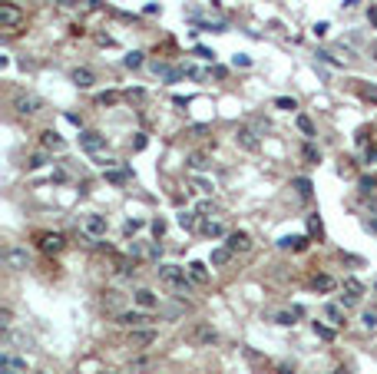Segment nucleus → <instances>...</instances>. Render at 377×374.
<instances>
[{
	"label": "nucleus",
	"instance_id": "nucleus-1",
	"mask_svg": "<svg viewBox=\"0 0 377 374\" xmlns=\"http://www.w3.org/2000/svg\"><path fill=\"white\" fill-rule=\"evenodd\" d=\"M159 278L166 281L172 292L186 295V268H179V265H159Z\"/></svg>",
	"mask_w": 377,
	"mask_h": 374
},
{
	"label": "nucleus",
	"instance_id": "nucleus-2",
	"mask_svg": "<svg viewBox=\"0 0 377 374\" xmlns=\"http://www.w3.org/2000/svg\"><path fill=\"white\" fill-rule=\"evenodd\" d=\"M37 245L47 252V255H57V252H63V248H66V239H63L60 232H40V235H37Z\"/></svg>",
	"mask_w": 377,
	"mask_h": 374
},
{
	"label": "nucleus",
	"instance_id": "nucleus-3",
	"mask_svg": "<svg viewBox=\"0 0 377 374\" xmlns=\"http://www.w3.org/2000/svg\"><path fill=\"white\" fill-rule=\"evenodd\" d=\"M20 20H23V10H20L17 3H0V23H3V30H14Z\"/></svg>",
	"mask_w": 377,
	"mask_h": 374
},
{
	"label": "nucleus",
	"instance_id": "nucleus-4",
	"mask_svg": "<svg viewBox=\"0 0 377 374\" xmlns=\"http://www.w3.org/2000/svg\"><path fill=\"white\" fill-rule=\"evenodd\" d=\"M188 341H192V344H215L219 335H215L212 325H195V328L188 331Z\"/></svg>",
	"mask_w": 377,
	"mask_h": 374
},
{
	"label": "nucleus",
	"instance_id": "nucleus-5",
	"mask_svg": "<svg viewBox=\"0 0 377 374\" xmlns=\"http://www.w3.org/2000/svg\"><path fill=\"white\" fill-rule=\"evenodd\" d=\"M79 146H83L86 152H93V156H96V152L106 146V139H103V136H99L96 130H83V132H79Z\"/></svg>",
	"mask_w": 377,
	"mask_h": 374
},
{
	"label": "nucleus",
	"instance_id": "nucleus-6",
	"mask_svg": "<svg viewBox=\"0 0 377 374\" xmlns=\"http://www.w3.org/2000/svg\"><path fill=\"white\" fill-rule=\"evenodd\" d=\"M146 315L142 311H119L116 315V325H126V328H139V325H146Z\"/></svg>",
	"mask_w": 377,
	"mask_h": 374
},
{
	"label": "nucleus",
	"instance_id": "nucleus-7",
	"mask_svg": "<svg viewBox=\"0 0 377 374\" xmlns=\"http://www.w3.org/2000/svg\"><path fill=\"white\" fill-rule=\"evenodd\" d=\"M132 298H136V305H139L142 311H152V308L159 305V298H156V292H149V288H139V292H136Z\"/></svg>",
	"mask_w": 377,
	"mask_h": 374
},
{
	"label": "nucleus",
	"instance_id": "nucleus-8",
	"mask_svg": "<svg viewBox=\"0 0 377 374\" xmlns=\"http://www.w3.org/2000/svg\"><path fill=\"white\" fill-rule=\"evenodd\" d=\"M83 228H86L90 235H106V219H103V215H86V219H83Z\"/></svg>",
	"mask_w": 377,
	"mask_h": 374
},
{
	"label": "nucleus",
	"instance_id": "nucleus-9",
	"mask_svg": "<svg viewBox=\"0 0 377 374\" xmlns=\"http://www.w3.org/2000/svg\"><path fill=\"white\" fill-rule=\"evenodd\" d=\"M228 248H232V252H248V248H251L248 232H232V235H228Z\"/></svg>",
	"mask_w": 377,
	"mask_h": 374
},
{
	"label": "nucleus",
	"instance_id": "nucleus-10",
	"mask_svg": "<svg viewBox=\"0 0 377 374\" xmlns=\"http://www.w3.org/2000/svg\"><path fill=\"white\" fill-rule=\"evenodd\" d=\"M14 106H17V113L30 116V113L40 110V99H37V96H17V99H14Z\"/></svg>",
	"mask_w": 377,
	"mask_h": 374
},
{
	"label": "nucleus",
	"instance_id": "nucleus-11",
	"mask_svg": "<svg viewBox=\"0 0 377 374\" xmlns=\"http://www.w3.org/2000/svg\"><path fill=\"white\" fill-rule=\"evenodd\" d=\"M40 143H43V146H47V149H53V152L66 149V143H63V139H60V132H53V130L40 132Z\"/></svg>",
	"mask_w": 377,
	"mask_h": 374
},
{
	"label": "nucleus",
	"instance_id": "nucleus-12",
	"mask_svg": "<svg viewBox=\"0 0 377 374\" xmlns=\"http://www.w3.org/2000/svg\"><path fill=\"white\" fill-rule=\"evenodd\" d=\"M304 245H308L304 235H284V239H278V248H291V252H301Z\"/></svg>",
	"mask_w": 377,
	"mask_h": 374
},
{
	"label": "nucleus",
	"instance_id": "nucleus-13",
	"mask_svg": "<svg viewBox=\"0 0 377 374\" xmlns=\"http://www.w3.org/2000/svg\"><path fill=\"white\" fill-rule=\"evenodd\" d=\"M188 278L195 281V285H205V281H208V268L202 262H192V265H188Z\"/></svg>",
	"mask_w": 377,
	"mask_h": 374
},
{
	"label": "nucleus",
	"instance_id": "nucleus-14",
	"mask_svg": "<svg viewBox=\"0 0 377 374\" xmlns=\"http://www.w3.org/2000/svg\"><path fill=\"white\" fill-rule=\"evenodd\" d=\"M238 143H242L245 149H258V136H255V130L242 126V130H238Z\"/></svg>",
	"mask_w": 377,
	"mask_h": 374
},
{
	"label": "nucleus",
	"instance_id": "nucleus-15",
	"mask_svg": "<svg viewBox=\"0 0 377 374\" xmlns=\"http://www.w3.org/2000/svg\"><path fill=\"white\" fill-rule=\"evenodd\" d=\"M7 265L10 268H27V252L23 248H10L7 252Z\"/></svg>",
	"mask_w": 377,
	"mask_h": 374
},
{
	"label": "nucleus",
	"instance_id": "nucleus-16",
	"mask_svg": "<svg viewBox=\"0 0 377 374\" xmlns=\"http://www.w3.org/2000/svg\"><path fill=\"white\" fill-rule=\"evenodd\" d=\"M73 83L76 86H93V73H90L86 66H76L73 70Z\"/></svg>",
	"mask_w": 377,
	"mask_h": 374
},
{
	"label": "nucleus",
	"instance_id": "nucleus-17",
	"mask_svg": "<svg viewBox=\"0 0 377 374\" xmlns=\"http://www.w3.org/2000/svg\"><path fill=\"white\" fill-rule=\"evenodd\" d=\"M202 232H205L208 239H215V235H225V225L215 222V219H205V222H202Z\"/></svg>",
	"mask_w": 377,
	"mask_h": 374
},
{
	"label": "nucleus",
	"instance_id": "nucleus-18",
	"mask_svg": "<svg viewBox=\"0 0 377 374\" xmlns=\"http://www.w3.org/2000/svg\"><path fill=\"white\" fill-rule=\"evenodd\" d=\"M156 341V331H132V348H146Z\"/></svg>",
	"mask_w": 377,
	"mask_h": 374
},
{
	"label": "nucleus",
	"instance_id": "nucleus-19",
	"mask_svg": "<svg viewBox=\"0 0 377 374\" xmlns=\"http://www.w3.org/2000/svg\"><path fill=\"white\" fill-rule=\"evenodd\" d=\"M232 255H235V252H232L228 245H222V248H212V265H225Z\"/></svg>",
	"mask_w": 377,
	"mask_h": 374
},
{
	"label": "nucleus",
	"instance_id": "nucleus-20",
	"mask_svg": "<svg viewBox=\"0 0 377 374\" xmlns=\"http://www.w3.org/2000/svg\"><path fill=\"white\" fill-rule=\"evenodd\" d=\"M324 318L331 321V325H344V311H341L338 305H328V308H324Z\"/></svg>",
	"mask_w": 377,
	"mask_h": 374
},
{
	"label": "nucleus",
	"instance_id": "nucleus-21",
	"mask_svg": "<svg viewBox=\"0 0 377 374\" xmlns=\"http://www.w3.org/2000/svg\"><path fill=\"white\" fill-rule=\"evenodd\" d=\"M106 179L116 182V186H123V182H129V172L126 169H106Z\"/></svg>",
	"mask_w": 377,
	"mask_h": 374
},
{
	"label": "nucleus",
	"instance_id": "nucleus-22",
	"mask_svg": "<svg viewBox=\"0 0 377 374\" xmlns=\"http://www.w3.org/2000/svg\"><path fill=\"white\" fill-rule=\"evenodd\" d=\"M175 222L182 225V228H195V212H179Z\"/></svg>",
	"mask_w": 377,
	"mask_h": 374
},
{
	"label": "nucleus",
	"instance_id": "nucleus-23",
	"mask_svg": "<svg viewBox=\"0 0 377 374\" xmlns=\"http://www.w3.org/2000/svg\"><path fill=\"white\" fill-rule=\"evenodd\" d=\"M314 335H318L321 341H334V331H331L328 325H321V321H314Z\"/></svg>",
	"mask_w": 377,
	"mask_h": 374
},
{
	"label": "nucleus",
	"instance_id": "nucleus-24",
	"mask_svg": "<svg viewBox=\"0 0 377 374\" xmlns=\"http://www.w3.org/2000/svg\"><path fill=\"white\" fill-rule=\"evenodd\" d=\"M314 288H318V292H331V288H334V278H331V275H318V278H314Z\"/></svg>",
	"mask_w": 377,
	"mask_h": 374
},
{
	"label": "nucleus",
	"instance_id": "nucleus-25",
	"mask_svg": "<svg viewBox=\"0 0 377 374\" xmlns=\"http://www.w3.org/2000/svg\"><path fill=\"white\" fill-rule=\"evenodd\" d=\"M361 96H364V99H371V103H377V86H374V83H364V86H361Z\"/></svg>",
	"mask_w": 377,
	"mask_h": 374
},
{
	"label": "nucleus",
	"instance_id": "nucleus-26",
	"mask_svg": "<svg viewBox=\"0 0 377 374\" xmlns=\"http://www.w3.org/2000/svg\"><path fill=\"white\" fill-rule=\"evenodd\" d=\"M275 106H278V110H298V103H295V99H288V96H278V99H275Z\"/></svg>",
	"mask_w": 377,
	"mask_h": 374
},
{
	"label": "nucleus",
	"instance_id": "nucleus-27",
	"mask_svg": "<svg viewBox=\"0 0 377 374\" xmlns=\"http://www.w3.org/2000/svg\"><path fill=\"white\" fill-rule=\"evenodd\" d=\"M188 166H192V169H205V166H208V159L202 156V152H195V156H188Z\"/></svg>",
	"mask_w": 377,
	"mask_h": 374
},
{
	"label": "nucleus",
	"instance_id": "nucleus-28",
	"mask_svg": "<svg viewBox=\"0 0 377 374\" xmlns=\"http://www.w3.org/2000/svg\"><path fill=\"white\" fill-rule=\"evenodd\" d=\"M298 315H301V308H295V311H282V315H278V325H291Z\"/></svg>",
	"mask_w": 377,
	"mask_h": 374
},
{
	"label": "nucleus",
	"instance_id": "nucleus-29",
	"mask_svg": "<svg viewBox=\"0 0 377 374\" xmlns=\"http://www.w3.org/2000/svg\"><path fill=\"white\" fill-rule=\"evenodd\" d=\"M361 321H364V328H367V331H374V328H377V311H364V318H361Z\"/></svg>",
	"mask_w": 377,
	"mask_h": 374
},
{
	"label": "nucleus",
	"instance_id": "nucleus-30",
	"mask_svg": "<svg viewBox=\"0 0 377 374\" xmlns=\"http://www.w3.org/2000/svg\"><path fill=\"white\" fill-rule=\"evenodd\" d=\"M126 66H132V70H136V66H142V53H139V50H132V53L126 56Z\"/></svg>",
	"mask_w": 377,
	"mask_h": 374
},
{
	"label": "nucleus",
	"instance_id": "nucleus-31",
	"mask_svg": "<svg viewBox=\"0 0 377 374\" xmlns=\"http://www.w3.org/2000/svg\"><path fill=\"white\" fill-rule=\"evenodd\" d=\"M295 189H298V192H301L304 199H308V195H311V182H308V179H295Z\"/></svg>",
	"mask_w": 377,
	"mask_h": 374
},
{
	"label": "nucleus",
	"instance_id": "nucleus-32",
	"mask_svg": "<svg viewBox=\"0 0 377 374\" xmlns=\"http://www.w3.org/2000/svg\"><path fill=\"white\" fill-rule=\"evenodd\" d=\"M344 288H347V292H351L354 298L361 295V281H358V278H347V281H344Z\"/></svg>",
	"mask_w": 377,
	"mask_h": 374
},
{
	"label": "nucleus",
	"instance_id": "nucleus-33",
	"mask_svg": "<svg viewBox=\"0 0 377 374\" xmlns=\"http://www.w3.org/2000/svg\"><path fill=\"white\" fill-rule=\"evenodd\" d=\"M304 159H308V163H318V159H321V156H318V149H314L311 143L304 146Z\"/></svg>",
	"mask_w": 377,
	"mask_h": 374
},
{
	"label": "nucleus",
	"instance_id": "nucleus-34",
	"mask_svg": "<svg viewBox=\"0 0 377 374\" xmlns=\"http://www.w3.org/2000/svg\"><path fill=\"white\" fill-rule=\"evenodd\" d=\"M308 228H311V235H321V219H318V215H311V219H308Z\"/></svg>",
	"mask_w": 377,
	"mask_h": 374
},
{
	"label": "nucleus",
	"instance_id": "nucleus-35",
	"mask_svg": "<svg viewBox=\"0 0 377 374\" xmlns=\"http://www.w3.org/2000/svg\"><path fill=\"white\" fill-rule=\"evenodd\" d=\"M162 232H166V222H162V219H156V222H152V235H156V239H162Z\"/></svg>",
	"mask_w": 377,
	"mask_h": 374
},
{
	"label": "nucleus",
	"instance_id": "nucleus-36",
	"mask_svg": "<svg viewBox=\"0 0 377 374\" xmlns=\"http://www.w3.org/2000/svg\"><path fill=\"white\" fill-rule=\"evenodd\" d=\"M0 325H3V328H10V325H14V315H10V308H3V311H0Z\"/></svg>",
	"mask_w": 377,
	"mask_h": 374
},
{
	"label": "nucleus",
	"instance_id": "nucleus-37",
	"mask_svg": "<svg viewBox=\"0 0 377 374\" xmlns=\"http://www.w3.org/2000/svg\"><path fill=\"white\" fill-rule=\"evenodd\" d=\"M116 99H119L116 93H103V96H99V106H113Z\"/></svg>",
	"mask_w": 377,
	"mask_h": 374
},
{
	"label": "nucleus",
	"instance_id": "nucleus-38",
	"mask_svg": "<svg viewBox=\"0 0 377 374\" xmlns=\"http://www.w3.org/2000/svg\"><path fill=\"white\" fill-rule=\"evenodd\" d=\"M298 126H301V132H308V136H311V119H308V116H298Z\"/></svg>",
	"mask_w": 377,
	"mask_h": 374
},
{
	"label": "nucleus",
	"instance_id": "nucleus-39",
	"mask_svg": "<svg viewBox=\"0 0 377 374\" xmlns=\"http://www.w3.org/2000/svg\"><path fill=\"white\" fill-rule=\"evenodd\" d=\"M374 189H377L374 179H361V192H374Z\"/></svg>",
	"mask_w": 377,
	"mask_h": 374
},
{
	"label": "nucleus",
	"instance_id": "nucleus-40",
	"mask_svg": "<svg viewBox=\"0 0 377 374\" xmlns=\"http://www.w3.org/2000/svg\"><path fill=\"white\" fill-rule=\"evenodd\" d=\"M139 228H142L139 219H129V222H126V232H129V235H132V232H139Z\"/></svg>",
	"mask_w": 377,
	"mask_h": 374
},
{
	"label": "nucleus",
	"instance_id": "nucleus-41",
	"mask_svg": "<svg viewBox=\"0 0 377 374\" xmlns=\"http://www.w3.org/2000/svg\"><path fill=\"white\" fill-rule=\"evenodd\" d=\"M43 163H47V159H43V156H33V159H30V163H27V166H30V169H40V166H43Z\"/></svg>",
	"mask_w": 377,
	"mask_h": 374
},
{
	"label": "nucleus",
	"instance_id": "nucleus-42",
	"mask_svg": "<svg viewBox=\"0 0 377 374\" xmlns=\"http://www.w3.org/2000/svg\"><path fill=\"white\" fill-rule=\"evenodd\" d=\"M328 33V23H314V37H324Z\"/></svg>",
	"mask_w": 377,
	"mask_h": 374
},
{
	"label": "nucleus",
	"instance_id": "nucleus-43",
	"mask_svg": "<svg viewBox=\"0 0 377 374\" xmlns=\"http://www.w3.org/2000/svg\"><path fill=\"white\" fill-rule=\"evenodd\" d=\"M195 189H199V192H212V186H208V182H202V179H195Z\"/></svg>",
	"mask_w": 377,
	"mask_h": 374
},
{
	"label": "nucleus",
	"instance_id": "nucleus-44",
	"mask_svg": "<svg viewBox=\"0 0 377 374\" xmlns=\"http://www.w3.org/2000/svg\"><path fill=\"white\" fill-rule=\"evenodd\" d=\"M60 7H76V3H79V0H57Z\"/></svg>",
	"mask_w": 377,
	"mask_h": 374
},
{
	"label": "nucleus",
	"instance_id": "nucleus-45",
	"mask_svg": "<svg viewBox=\"0 0 377 374\" xmlns=\"http://www.w3.org/2000/svg\"><path fill=\"white\" fill-rule=\"evenodd\" d=\"M367 17H371V23H374V27H377V10H371V14H367Z\"/></svg>",
	"mask_w": 377,
	"mask_h": 374
},
{
	"label": "nucleus",
	"instance_id": "nucleus-46",
	"mask_svg": "<svg viewBox=\"0 0 377 374\" xmlns=\"http://www.w3.org/2000/svg\"><path fill=\"white\" fill-rule=\"evenodd\" d=\"M0 374H20V371H14V368H7V364H3V371Z\"/></svg>",
	"mask_w": 377,
	"mask_h": 374
},
{
	"label": "nucleus",
	"instance_id": "nucleus-47",
	"mask_svg": "<svg viewBox=\"0 0 377 374\" xmlns=\"http://www.w3.org/2000/svg\"><path fill=\"white\" fill-rule=\"evenodd\" d=\"M334 374H347V371H344V368H338V371H334Z\"/></svg>",
	"mask_w": 377,
	"mask_h": 374
},
{
	"label": "nucleus",
	"instance_id": "nucleus-48",
	"mask_svg": "<svg viewBox=\"0 0 377 374\" xmlns=\"http://www.w3.org/2000/svg\"><path fill=\"white\" fill-rule=\"evenodd\" d=\"M278 374H291V371H288V368H282V371H278Z\"/></svg>",
	"mask_w": 377,
	"mask_h": 374
},
{
	"label": "nucleus",
	"instance_id": "nucleus-49",
	"mask_svg": "<svg viewBox=\"0 0 377 374\" xmlns=\"http://www.w3.org/2000/svg\"><path fill=\"white\" fill-rule=\"evenodd\" d=\"M106 374H113V371H106Z\"/></svg>",
	"mask_w": 377,
	"mask_h": 374
},
{
	"label": "nucleus",
	"instance_id": "nucleus-50",
	"mask_svg": "<svg viewBox=\"0 0 377 374\" xmlns=\"http://www.w3.org/2000/svg\"><path fill=\"white\" fill-rule=\"evenodd\" d=\"M37 374H43V371H37Z\"/></svg>",
	"mask_w": 377,
	"mask_h": 374
}]
</instances>
